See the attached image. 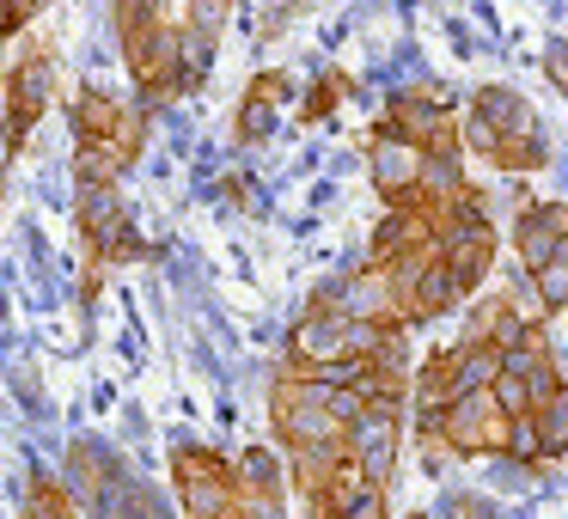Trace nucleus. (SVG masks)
<instances>
[{
	"instance_id": "f257e3e1",
	"label": "nucleus",
	"mask_w": 568,
	"mask_h": 519,
	"mask_svg": "<svg viewBox=\"0 0 568 519\" xmlns=\"http://www.w3.org/2000/svg\"><path fill=\"white\" fill-rule=\"evenodd\" d=\"M367 172L385 214L446 208L470 190L465 177V116L440 92L409 86L385 99V111L367 123Z\"/></svg>"
},
{
	"instance_id": "f03ea898",
	"label": "nucleus",
	"mask_w": 568,
	"mask_h": 519,
	"mask_svg": "<svg viewBox=\"0 0 568 519\" xmlns=\"http://www.w3.org/2000/svg\"><path fill=\"white\" fill-rule=\"evenodd\" d=\"M116 43H123L129 80H135L141 111H165L184 92L202 86L209 55L221 43V7H165V0H123L111 7Z\"/></svg>"
},
{
	"instance_id": "7ed1b4c3",
	"label": "nucleus",
	"mask_w": 568,
	"mask_h": 519,
	"mask_svg": "<svg viewBox=\"0 0 568 519\" xmlns=\"http://www.w3.org/2000/svg\"><path fill=\"white\" fill-rule=\"evenodd\" d=\"M282 373L300 379H324V385H348V391H385V397H409L416 391L422 360L409 355V330H379V324L343 318V312H318L306 306L300 324L282 343Z\"/></svg>"
},
{
	"instance_id": "20e7f679",
	"label": "nucleus",
	"mask_w": 568,
	"mask_h": 519,
	"mask_svg": "<svg viewBox=\"0 0 568 519\" xmlns=\"http://www.w3.org/2000/svg\"><path fill=\"white\" fill-rule=\"evenodd\" d=\"M495 404L514 421V465L550 470L568 452V367L550 343V318H531L501 348Z\"/></svg>"
},
{
	"instance_id": "39448f33",
	"label": "nucleus",
	"mask_w": 568,
	"mask_h": 519,
	"mask_svg": "<svg viewBox=\"0 0 568 519\" xmlns=\"http://www.w3.org/2000/svg\"><path fill=\"white\" fill-rule=\"evenodd\" d=\"M172 489L184 519H282L287 501V458L270 446H245L239 458L214 446H178Z\"/></svg>"
},
{
	"instance_id": "423d86ee",
	"label": "nucleus",
	"mask_w": 568,
	"mask_h": 519,
	"mask_svg": "<svg viewBox=\"0 0 568 519\" xmlns=\"http://www.w3.org/2000/svg\"><path fill=\"white\" fill-rule=\"evenodd\" d=\"M495 245H501V226H495L489 190L470 184L465 196L446 208L440 257L428 263V275H422V287H416V324L470 306V299L483 294V282H489V269H495Z\"/></svg>"
},
{
	"instance_id": "0eeeda50",
	"label": "nucleus",
	"mask_w": 568,
	"mask_h": 519,
	"mask_svg": "<svg viewBox=\"0 0 568 519\" xmlns=\"http://www.w3.org/2000/svg\"><path fill=\"white\" fill-rule=\"evenodd\" d=\"M385 391H348V385L300 379V373H270V428L287 458H348L355 421Z\"/></svg>"
},
{
	"instance_id": "6e6552de",
	"label": "nucleus",
	"mask_w": 568,
	"mask_h": 519,
	"mask_svg": "<svg viewBox=\"0 0 568 519\" xmlns=\"http://www.w3.org/2000/svg\"><path fill=\"white\" fill-rule=\"evenodd\" d=\"M74 184H123V172L148 147V111L104 86L74 92Z\"/></svg>"
},
{
	"instance_id": "1a4fd4ad",
	"label": "nucleus",
	"mask_w": 568,
	"mask_h": 519,
	"mask_svg": "<svg viewBox=\"0 0 568 519\" xmlns=\"http://www.w3.org/2000/svg\"><path fill=\"white\" fill-rule=\"evenodd\" d=\"M465 147L501 172H544L550 165V129L514 86H477L465 99Z\"/></svg>"
},
{
	"instance_id": "9d476101",
	"label": "nucleus",
	"mask_w": 568,
	"mask_h": 519,
	"mask_svg": "<svg viewBox=\"0 0 568 519\" xmlns=\"http://www.w3.org/2000/svg\"><path fill=\"white\" fill-rule=\"evenodd\" d=\"M514 263L519 287L544 318L568 306V202H519L514 208Z\"/></svg>"
},
{
	"instance_id": "9b49d317",
	"label": "nucleus",
	"mask_w": 568,
	"mask_h": 519,
	"mask_svg": "<svg viewBox=\"0 0 568 519\" xmlns=\"http://www.w3.org/2000/svg\"><path fill=\"white\" fill-rule=\"evenodd\" d=\"M287 482L312 519H392L385 489L355 458H287Z\"/></svg>"
},
{
	"instance_id": "f8f14e48",
	"label": "nucleus",
	"mask_w": 568,
	"mask_h": 519,
	"mask_svg": "<svg viewBox=\"0 0 568 519\" xmlns=\"http://www.w3.org/2000/svg\"><path fill=\"white\" fill-rule=\"evenodd\" d=\"M74 214H80V245H87L92 269H116V263L148 257L135 214L123 202V184H74Z\"/></svg>"
},
{
	"instance_id": "ddd939ff",
	"label": "nucleus",
	"mask_w": 568,
	"mask_h": 519,
	"mask_svg": "<svg viewBox=\"0 0 568 519\" xmlns=\"http://www.w3.org/2000/svg\"><path fill=\"white\" fill-rule=\"evenodd\" d=\"M50 86H55V68H50V50L31 43L26 55L13 62L7 74V111H0V153H19L38 129L43 104H50Z\"/></svg>"
},
{
	"instance_id": "4468645a",
	"label": "nucleus",
	"mask_w": 568,
	"mask_h": 519,
	"mask_svg": "<svg viewBox=\"0 0 568 519\" xmlns=\"http://www.w3.org/2000/svg\"><path fill=\"white\" fill-rule=\"evenodd\" d=\"M282 99H287V74H257L251 80V92H245V104H239V141L245 147H257L263 135H270V123H275V111H282Z\"/></svg>"
},
{
	"instance_id": "2eb2a0df",
	"label": "nucleus",
	"mask_w": 568,
	"mask_h": 519,
	"mask_svg": "<svg viewBox=\"0 0 568 519\" xmlns=\"http://www.w3.org/2000/svg\"><path fill=\"white\" fill-rule=\"evenodd\" d=\"M19 519H80V513H74V495H68L50 470H31L26 501H19Z\"/></svg>"
},
{
	"instance_id": "dca6fc26",
	"label": "nucleus",
	"mask_w": 568,
	"mask_h": 519,
	"mask_svg": "<svg viewBox=\"0 0 568 519\" xmlns=\"http://www.w3.org/2000/svg\"><path fill=\"white\" fill-rule=\"evenodd\" d=\"M343 92H348L343 74H324V86L306 92V116H300V123H331V104L343 99Z\"/></svg>"
},
{
	"instance_id": "f3484780",
	"label": "nucleus",
	"mask_w": 568,
	"mask_h": 519,
	"mask_svg": "<svg viewBox=\"0 0 568 519\" xmlns=\"http://www.w3.org/2000/svg\"><path fill=\"white\" fill-rule=\"evenodd\" d=\"M31 19H38V7H0V38H19Z\"/></svg>"
}]
</instances>
